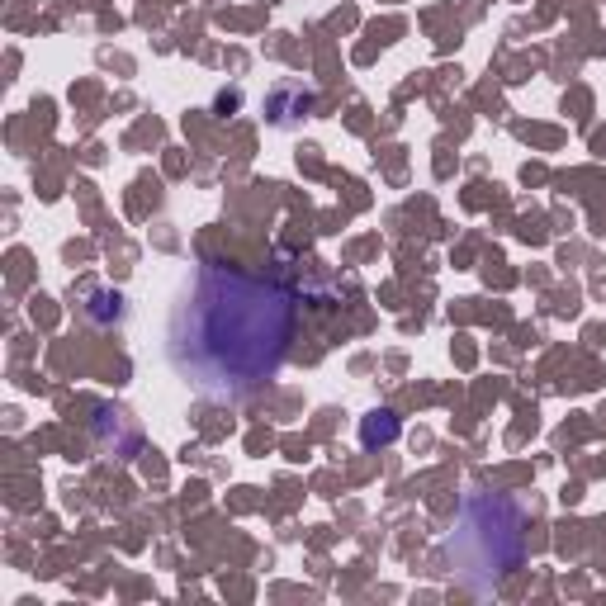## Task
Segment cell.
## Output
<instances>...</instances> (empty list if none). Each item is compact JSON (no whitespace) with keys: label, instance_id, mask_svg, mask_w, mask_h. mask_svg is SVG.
Here are the masks:
<instances>
[{"label":"cell","instance_id":"1","mask_svg":"<svg viewBox=\"0 0 606 606\" xmlns=\"http://www.w3.org/2000/svg\"><path fill=\"white\" fill-rule=\"evenodd\" d=\"M294 322L299 299L280 280L204 261L171 308L166 356L199 393L237 398L275 379L289 356Z\"/></svg>","mask_w":606,"mask_h":606},{"label":"cell","instance_id":"2","mask_svg":"<svg viewBox=\"0 0 606 606\" xmlns=\"http://www.w3.org/2000/svg\"><path fill=\"white\" fill-rule=\"evenodd\" d=\"M521 507L493 493H474L464 498L460 517H455V535L446 540V559L455 578L469 592L498 588L507 573L521 564Z\"/></svg>","mask_w":606,"mask_h":606},{"label":"cell","instance_id":"3","mask_svg":"<svg viewBox=\"0 0 606 606\" xmlns=\"http://www.w3.org/2000/svg\"><path fill=\"white\" fill-rule=\"evenodd\" d=\"M398 436H403V422H398L389 408H375L370 417H360V446H370V450L393 446Z\"/></svg>","mask_w":606,"mask_h":606}]
</instances>
